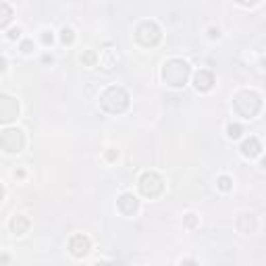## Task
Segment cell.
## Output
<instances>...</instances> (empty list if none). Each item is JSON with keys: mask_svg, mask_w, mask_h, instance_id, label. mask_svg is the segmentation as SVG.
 Masks as SVG:
<instances>
[{"mask_svg": "<svg viewBox=\"0 0 266 266\" xmlns=\"http://www.w3.org/2000/svg\"><path fill=\"white\" fill-rule=\"evenodd\" d=\"M191 69L183 59H171L163 67V81L169 87H183L189 79Z\"/></svg>", "mask_w": 266, "mask_h": 266, "instance_id": "6da1fadb", "label": "cell"}, {"mask_svg": "<svg viewBox=\"0 0 266 266\" xmlns=\"http://www.w3.org/2000/svg\"><path fill=\"white\" fill-rule=\"evenodd\" d=\"M100 106L111 115H121L129 109V94L123 87L113 85L100 96Z\"/></svg>", "mask_w": 266, "mask_h": 266, "instance_id": "7a4b0ae2", "label": "cell"}, {"mask_svg": "<svg viewBox=\"0 0 266 266\" xmlns=\"http://www.w3.org/2000/svg\"><path fill=\"white\" fill-rule=\"evenodd\" d=\"M233 109H235V113H237L239 117L252 119V117H256V115L260 113V109H262V98H260L256 92H252V90H241V92L235 96V100H233Z\"/></svg>", "mask_w": 266, "mask_h": 266, "instance_id": "3957f363", "label": "cell"}, {"mask_svg": "<svg viewBox=\"0 0 266 266\" xmlns=\"http://www.w3.org/2000/svg\"><path fill=\"white\" fill-rule=\"evenodd\" d=\"M135 38H137V42L141 46L152 48V46H156L158 42H161L163 31H161V27H158L154 21H141L137 25V29H135Z\"/></svg>", "mask_w": 266, "mask_h": 266, "instance_id": "277c9868", "label": "cell"}, {"mask_svg": "<svg viewBox=\"0 0 266 266\" xmlns=\"http://www.w3.org/2000/svg\"><path fill=\"white\" fill-rule=\"evenodd\" d=\"M163 189H165V183L161 179V175H156V173H144V175L139 177V191L144 193L146 198H150V200L158 198L163 193Z\"/></svg>", "mask_w": 266, "mask_h": 266, "instance_id": "5b68a950", "label": "cell"}, {"mask_svg": "<svg viewBox=\"0 0 266 266\" xmlns=\"http://www.w3.org/2000/svg\"><path fill=\"white\" fill-rule=\"evenodd\" d=\"M23 146H25V137L19 129L9 127V129H5L3 133H0V148H3L5 152H9V154L21 152Z\"/></svg>", "mask_w": 266, "mask_h": 266, "instance_id": "8992f818", "label": "cell"}, {"mask_svg": "<svg viewBox=\"0 0 266 266\" xmlns=\"http://www.w3.org/2000/svg\"><path fill=\"white\" fill-rule=\"evenodd\" d=\"M17 117H19V102H17L13 96L0 94V123L3 125H9Z\"/></svg>", "mask_w": 266, "mask_h": 266, "instance_id": "52a82bcc", "label": "cell"}, {"mask_svg": "<svg viewBox=\"0 0 266 266\" xmlns=\"http://www.w3.org/2000/svg\"><path fill=\"white\" fill-rule=\"evenodd\" d=\"M90 247H92L90 239H87L85 235H81V233H77V235H73L69 239V250L75 258H83L87 252H90Z\"/></svg>", "mask_w": 266, "mask_h": 266, "instance_id": "ba28073f", "label": "cell"}, {"mask_svg": "<svg viewBox=\"0 0 266 266\" xmlns=\"http://www.w3.org/2000/svg\"><path fill=\"white\" fill-rule=\"evenodd\" d=\"M117 206H119V212L125 217H131L137 212L139 208V200L133 196V193H123V196L117 200Z\"/></svg>", "mask_w": 266, "mask_h": 266, "instance_id": "9c48e42d", "label": "cell"}, {"mask_svg": "<svg viewBox=\"0 0 266 266\" xmlns=\"http://www.w3.org/2000/svg\"><path fill=\"white\" fill-rule=\"evenodd\" d=\"M193 83H196L198 92H210L212 85H215V75H212V71L200 69L196 73V77H193Z\"/></svg>", "mask_w": 266, "mask_h": 266, "instance_id": "30bf717a", "label": "cell"}, {"mask_svg": "<svg viewBox=\"0 0 266 266\" xmlns=\"http://www.w3.org/2000/svg\"><path fill=\"white\" fill-rule=\"evenodd\" d=\"M11 231L15 233V235H23L27 229H29V219L27 217H23V215H17V217H13L11 219Z\"/></svg>", "mask_w": 266, "mask_h": 266, "instance_id": "8fae6325", "label": "cell"}, {"mask_svg": "<svg viewBox=\"0 0 266 266\" xmlns=\"http://www.w3.org/2000/svg\"><path fill=\"white\" fill-rule=\"evenodd\" d=\"M260 150H262V146H260V141H258L256 137L245 139L243 144H241V154H243V156H247V158L258 156V154H260Z\"/></svg>", "mask_w": 266, "mask_h": 266, "instance_id": "7c38bea8", "label": "cell"}, {"mask_svg": "<svg viewBox=\"0 0 266 266\" xmlns=\"http://www.w3.org/2000/svg\"><path fill=\"white\" fill-rule=\"evenodd\" d=\"M100 63H102V67H104L106 71H109V69H113V67H117V63H119V52H117V50H113V48H109V50H102Z\"/></svg>", "mask_w": 266, "mask_h": 266, "instance_id": "4fadbf2b", "label": "cell"}, {"mask_svg": "<svg viewBox=\"0 0 266 266\" xmlns=\"http://www.w3.org/2000/svg\"><path fill=\"white\" fill-rule=\"evenodd\" d=\"M237 227H239V231L241 233H252L254 229H256V223H254V219L250 217V215H241L239 217V223H237Z\"/></svg>", "mask_w": 266, "mask_h": 266, "instance_id": "5bb4252c", "label": "cell"}, {"mask_svg": "<svg viewBox=\"0 0 266 266\" xmlns=\"http://www.w3.org/2000/svg\"><path fill=\"white\" fill-rule=\"evenodd\" d=\"M13 19V9L7 3H0V29L7 27Z\"/></svg>", "mask_w": 266, "mask_h": 266, "instance_id": "9a60e30c", "label": "cell"}, {"mask_svg": "<svg viewBox=\"0 0 266 266\" xmlns=\"http://www.w3.org/2000/svg\"><path fill=\"white\" fill-rule=\"evenodd\" d=\"M96 61H98V57H96V52H94V50H85L83 55H81V63H83L85 67H94Z\"/></svg>", "mask_w": 266, "mask_h": 266, "instance_id": "2e32d148", "label": "cell"}, {"mask_svg": "<svg viewBox=\"0 0 266 266\" xmlns=\"http://www.w3.org/2000/svg\"><path fill=\"white\" fill-rule=\"evenodd\" d=\"M73 40H75L73 29H71V27H63L61 29V42L67 46V44H73Z\"/></svg>", "mask_w": 266, "mask_h": 266, "instance_id": "e0dca14e", "label": "cell"}, {"mask_svg": "<svg viewBox=\"0 0 266 266\" xmlns=\"http://www.w3.org/2000/svg\"><path fill=\"white\" fill-rule=\"evenodd\" d=\"M241 133H243V127L239 125V123H231V125L227 127V135L231 137V139H237V137H241Z\"/></svg>", "mask_w": 266, "mask_h": 266, "instance_id": "ac0fdd59", "label": "cell"}, {"mask_svg": "<svg viewBox=\"0 0 266 266\" xmlns=\"http://www.w3.org/2000/svg\"><path fill=\"white\" fill-rule=\"evenodd\" d=\"M217 185H219V189H223V191H229V189L233 187V179H231V177H227V175H223V177H219Z\"/></svg>", "mask_w": 266, "mask_h": 266, "instance_id": "d6986e66", "label": "cell"}, {"mask_svg": "<svg viewBox=\"0 0 266 266\" xmlns=\"http://www.w3.org/2000/svg\"><path fill=\"white\" fill-rule=\"evenodd\" d=\"M52 42H55V35H52V31H44L42 33V44L44 46H52Z\"/></svg>", "mask_w": 266, "mask_h": 266, "instance_id": "ffe728a7", "label": "cell"}, {"mask_svg": "<svg viewBox=\"0 0 266 266\" xmlns=\"http://www.w3.org/2000/svg\"><path fill=\"white\" fill-rule=\"evenodd\" d=\"M185 225H187L189 229H193V227L198 225V217H196V215H187V217H185Z\"/></svg>", "mask_w": 266, "mask_h": 266, "instance_id": "44dd1931", "label": "cell"}, {"mask_svg": "<svg viewBox=\"0 0 266 266\" xmlns=\"http://www.w3.org/2000/svg\"><path fill=\"white\" fill-rule=\"evenodd\" d=\"M21 52H25V55H29V52H33V42H31V40H25V42H21Z\"/></svg>", "mask_w": 266, "mask_h": 266, "instance_id": "7402d4cb", "label": "cell"}, {"mask_svg": "<svg viewBox=\"0 0 266 266\" xmlns=\"http://www.w3.org/2000/svg\"><path fill=\"white\" fill-rule=\"evenodd\" d=\"M19 38H21V29L19 27L9 29V40H19Z\"/></svg>", "mask_w": 266, "mask_h": 266, "instance_id": "603a6c76", "label": "cell"}, {"mask_svg": "<svg viewBox=\"0 0 266 266\" xmlns=\"http://www.w3.org/2000/svg\"><path fill=\"white\" fill-rule=\"evenodd\" d=\"M239 5H243V7H252V5H256L258 0H237Z\"/></svg>", "mask_w": 266, "mask_h": 266, "instance_id": "cb8c5ba5", "label": "cell"}, {"mask_svg": "<svg viewBox=\"0 0 266 266\" xmlns=\"http://www.w3.org/2000/svg\"><path fill=\"white\" fill-rule=\"evenodd\" d=\"M5 69H7V59L0 57V73H5Z\"/></svg>", "mask_w": 266, "mask_h": 266, "instance_id": "d4e9b609", "label": "cell"}, {"mask_svg": "<svg viewBox=\"0 0 266 266\" xmlns=\"http://www.w3.org/2000/svg\"><path fill=\"white\" fill-rule=\"evenodd\" d=\"M117 156H119V152H117V150H111L109 154H106V158H109V161H115Z\"/></svg>", "mask_w": 266, "mask_h": 266, "instance_id": "484cf974", "label": "cell"}, {"mask_svg": "<svg viewBox=\"0 0 266 266\" xmlns=\"http://www.w3.org/2000/svg\"><path fill=\"white\" fill-rule=\"evenodd\" d=\"M208 35H210L212 40H215V38H219V29H215V27H212V29L208 31Z\"/></svg>", "mask_w": 266, "mask_h": 266, "instance_id": "4316f807", "label": "cell"}, {"mask_svg": "<svg viewBox=\"0 0 266 266\" xmlns=\"http://www.w3.org/2000/svg\"><path fill=\"white\" fill-rule=\"evenodd\" d=\"M3 198H5V187H3V183H0V202H3Z\"/></svg>", "mask_w": 266, "mask_h": 266, "instance_id": "83f0119b", "label": "cell"}]
</instances>
